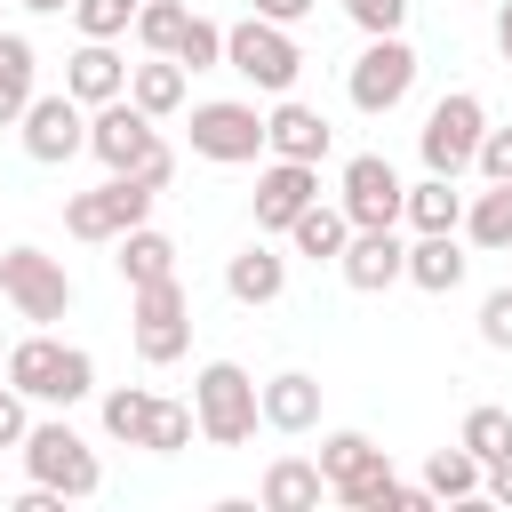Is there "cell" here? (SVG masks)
<instances>
[{
	"label": "cell",
	"mask_w": 512,
	"mask_h": 512,
	"mask_svg": "<svg viewBox=\"0 0 512 512\" xmlns=\"http://www.w3.org/2000/svg\"><path fill=\"white\" fill-rule=\"evenodd\" d=\"M480 344L512 352V288H488V296H480Z\"/></svg>",
	"instance_id": "8d00e7d4"
},
{
	"label": "cell",
	"mask_w": 512,
	"mask_h": 512,
	"mask_svg": "<svg viewBox=\"0 0 512 512\" xmlns=\"http://www.w3.org/2000/svg\"><path fill=\"white\" fill-rule=\"evenodd\" d=\"M344 16L376 40V32H400V16H408V0H344Z\"/></svg>",
	"instance_id": "74e56055"
},
{
	"label": "cell",
	"mask_w": 512,
	"mask_h": 512,
	"mask_svg": "<svg viewBox=\"0 0 512 512\" xmlns=\"http://www.w3.org/2000/svg\"><path fill=\"white\" fill-rule=\"evenodd\" d=\"M16 128H24V152H32L40 168H56V160L88 152V104H80L72 88H56V96H32Z\"/></svg>",
	"instance_id": "8fae6325"
},
{
	"label": "cell",
	"mask_w": 512,
	"mask_h": 512,
	"mask_svg": "<svg viewBox=\"0 0 512 512\" xmlns=\"http://www.w3.org/2000/svg\"><path fill=\"white\" fill-rule=\"evenodd\" d=\"M368 456H376V440H368V432H328V440H320V472H328V488H336L344 472H360Z\"/></svg>",
	"instance_id": "836d02e7"
},
{
	"label": "cell",
	"mask_w": 512,
	"mask_h": 512,
	"mask_svg": "<svg viewBox=\"0 0 512 512\" xmlns=\"http://www.w3.org/2000/svg\"><path fill=\"white\" fill-rule=\"evenodd\" d=\"M184 24H192V8H176V0H144V8H136V40H144L152 56H176Z\"/></svg>",
	"instance_id": "f546056e"
},
{
	"label": "cell",
	"mask_w": 512,
	"mask_h": 512,
	"mask_svg": "<svg viewBox=\"0 0 512 512\" xmlns=\"http://www.w3.org/2000/svg\"><path fill=\"white\" fill-rule=\"evenodd\" d=\"M488 496H496V504H512V448L488 464Z\"/></svg>",
	"instance_id": "7bdbcfd3"
},
{
	"label": "cell",
	"mask_w": 512,
	"mask_h": 512,
	"mask_svg": "<svg viewBox=\"0 0 512 512\" xmlns=\"http://www.w3.org/2000/svg\"><path fill=\"white\" fill-rule=\"evenodd\" d=\"M408 224H416V232H456V224H464V192H456V176H424V184H408Z\"/></svg>",
	"instance_id": "484cf974"
},
{
	"label": "cell",
	"mask_w": 512,
	"mask_h": 512,
	"mask_svg": "<svg viewBox=\"0 0 512 512\" xmlns=\"http://www.w3.org/2000/svg\"><path fill=\"white\" fill-rule=\"evenodd\" d=\"M136 8H144V0H136Z\"/></svg>",
	"instance_id": "7dc6e473"
},
{
	"label": "cell",
	"mask_w": 512,
	"mask_h": 512,
	"mask_svg": "<svg viewBox=\"0 0 512 512\" xmlns=\"http://www.w3.org/2000/svg\"><path fill=\"white\" fill-rule=\"evenodd\" d=\"M456 440H464L480 464H496V456L512 448V408H488V400H480V408L464 416V432H456Z\"/></svg>",
	"instance_id": "1f68e13d"
},
{
	"label": "cell",
	"mask_w": 512,
	"mask_h": 512,
	"mask_svg": "<svg viewBox=\"0 0 512 512\" xmlns=\"http://www.w3.org/2000/svg\"><path fill=\"white\" fill-rule=\"evenodd\" d=\"M256 16H272V24H296V16H312V0H256Z\"/></svg>",
	"instance_id": "b9f144b4"
},
{
	"label": "cell",
	"mask_w": 512,
	"mask_h": 512,
	"mask_svg": "<svg viewBox=\"0 0 512 512\" xmlns=\"http://www.w3.org/2000/svg\"><path fill=\"white\" fill-rule=\"evenodd\" d=\"M264 424H272V432H312V424H320V384H312L304 368L272 376V384H264Z\"/></svg>",
	"instance_id": "ffe728a7"
},
{
	"label": "cell",
	"mask_w": 512,
	"mask_h": 512,
	"mask_svg": "<svg viewBox=\"0 0 512 512\" xmlns=\"http://www.w3.org/2000/svg\"><path fill=\"white\" fill-rule=\"evenodd\" d=\"M152 408H160V400H152V392H136V384H128V392H104V432H112V440H128V448H144Z\"/></svg>",
	"instance_id": "4dcf8cb0"
},
{
	"label": "cell",
	"mask_w": 512,
	"mask_h": 512,
	"mask_svg": "<svg viewBox=\"0 0 512 512\" xmlns=\"http://www.w3.org/2000/svg\"><path fill=\"white\" fill-rule=\"evenodd\" d=\"M24 432H32L24 392H16V384H0V448H24Z\"/></svg>",
	"instance_id": "ab89813d"
},
{
	"label": "cell",
	"mask_w": 512,
	"mask_h": 512,
	"mask_svg": "<svg viewBox=\"0 0 512 512\" xmlns=\"http://www.w3.org/2000/svg\"><path fill=\"white\" fill-rule=\"evenodd\" d=\"M64 88H72L80 104H112V96H128V64L112 56V40H80V48H72Z\"/></svg>",
	"instance_id": "ac0fdd59"
},
{
	"label": "cell",
	"mask_w": 512,
	"mask_h": 512,
	"mask_svg": "<svg viewBox=\"0 0 512 512\" xmlns=\"http://www.w3.org/2000/svg\"><path fill=\"white\" fill-rule=\"evenodd\" d=\"M24 464H32V480H48L56 496H96V488H104V464H96V448H88L72 424H32V432H24Z\"/></svg>",
	"instance_id": "8992f818"
},
{
	"label": "cell",
	"mask_w": 512,
	"mask_h": 512,
	"mask_svg": "<svg viewBox=\"0 0 512 512\" xmlns=\"http://www.w3.org/2000/svg\"><path fill=\"white\" fill-rule=\"evenodd\" d=\"M176 64H192V72L224 64V32H216L208 16H192V24H184V40H176Z\"/></svg>",
	"instance_id": "d590c367"
},
{
	"label": "cell",
	"mask_w": 512,
	"mask_h": 512,
	"mask_svg": "<svg viewBox=\"0 0 512 512\" xmlns=\"http://www.w3.org/2000/svg\"><path fill=\"white\" fill-rule=\"evenodd\" d=\"M0 296H8L24 320H64V312H72V280H64V264L40 256V248H8V256H0Z\"/></svg>",
	"instance_id": "9c48e42d"
},
{
	"label": "cell",
	"mask_w": 512,
	"mask_h": 512,
	"mask_svg": "<svg viewBox=\"0 0 512 512\" xmlns=\"http://www.w3.org/2000/svg\"><path fill=\"white\" fill-rule=\"evenodd\" d=\"M336 264H344V280H352L360 296H376V288H392V280H408V248L392 240V224H384V232H352Z\"/></svg>",
	"instance_id": "2e32d148"
},
{
	"label": "cell",
	"mask_w": 512,
	"mask_h": 512,
	"mask_svg": "<svg viewBox=\"0 0 512 512\" xmlns=\"http://www.w3.org/2000/svg\"><path fill=\"white\" fill-rule=\"evenodd\" d=\"M336 496H344L352 512H424V504H432V488H408V480H392L384 448H376L360 472H344V480H336Z\"/></svg>",
	"instance_id": "9a60e30c"
},
{
	"label": "cell",
	"mask_w": 512,
	"mask_h": 512,
	"mask_svg": "<svg viewBox=\"0 0 512 512\" xmlns=\"http://www.w3.org/2000/svg\"><path fill=\"white\" fill-rule=\"evenodd\" d=\"M136 176H144V184H152V192H168V176H176V152H168V144H160V152H152V160H144V168H136Z\"/></svg>",
	"instance_id": "60d3db41"
},
{
	"label": "cell",
	"mask_w": 512,
	"mask_h": 512,
	"mask_svg": "<svg viewBox=\"0 0 512 512\" xmlns=\"http://www.w3.org/2000/svg\"><path fill=\"white\" fill-rule=\"evenodd\" d=\"M320 496H328V472L304 464V456H280V464L264 472V504H272V512H320Z\"/></svg>",
	"instance_id": "cb8c5ba5"
},
{
	"label": "cell",
	"mask_w": 512,
	"mask_h": 512,
	"mask_svg": "<svg viewBox=\"0 0 512 512\" xmlns=\"http://www.w3.org/2000/svg\"><path fill=\"white\" fill-rule=\"evenodd\" d=\"M408 280H416L424 296H448V288L464 280V248H456V232H416V248H408Z\"/></svg>",
	"instance_id": "44dd1931"
},
{
	"label": "cell",
	"mask_w": 512,
	"mask_h": 512,
	"mask_svg": "<svg viewBox=\"0 0 512 512\" xmlns=\"http://www.w3.org/2000/svg\"><path fill=\"white\" fill-rule=\"evenodd\" d=\"M152 184L144 176H104L96 192H72L64 200V232L72 240H120V232H136L144 216H152Z\"/></svg>",
	"instance_id": "5b68a950"
},
{
	"label": "cell",
	"mask_w": 512,
	"mask_h": 512,
	"mask_svg": "<svg viewBox=\"0 0 512 512\" xmlns=\"http://www.w3.org/2000/svg\"><path fill=\"white\" fill-rule=\"evenodd\" d=\"M408 88H416V48L400 32H376L360 48V64H352V104L360 112H392V104H408Z\"/></svg>",
	"instance_id": "30bf717a"
},
{
	"label": "cell",
	"mask_w": 512,
	"mask_h": 512,
	"mask_svg": "<svg viewBox=\"0 0 512 512\" xmlns=\"http://www.w3.org/2000/svg\"><path fill=\"white\" fill-rule=\"evenodd\" d=\"M32 40L24 32H0V128H16L24 120V104H32Z\"/></svg>",
	"instance_id": "d4e9b609"
},
{
	"label": "cell",
	"mask_w": 512,
	"mask_h": 512,
	"mask_svg": "<svg viewBox=\"0 0 512 512\" xmlns=\"http://www.w3.org/2000/svg\"><path fill=\"white\" fill-rule=\"evenodd\" d=\"M424 488H432V504H464V496H480V488H488V464H480L464 440H456V448H432Z\"/></svg>",
	"instance_id": "603a6c76"
},
{
	"label": "cell",
	"mask_w": 512,
	"mask_h": 512,
	"mask_svg": "<svg viewBox=\"0 0 512 512\" xmlns=\"http://www.w3.org/2000/svg\"><path fill=\"white\" fill-rule=\"evenodd\" d=\"M224 64H232L240 80H256V88H272V96H288V88H296V72H304V48L288 40V24L248 16V24H232V32H224Z\"/></svg>",
	"instance_id": "3957f363"
},
{
	"label": "cell",
	"mask_w": 512,
	"mask_h": 512,
	"mask_svg": "<svg viewBox=\"0 0 512 512\" xmlns=\"http://www.w3.org/2000/svg\"><path fill=\"white\" fill-rule=\"evenodd\" d=\"M128 96H136L152 120H168V112L184 104V64H176V56H152V64H136V72H128Z\"/></svg>",
	"instance_id": "83f0119b"
},
{
	"label": "cell",
	"mask_w": 512,
	"mask_h": 512,
	"mask_svg": "<svg viewBox=\"0 0 512 512\" xmlns=\"http://www.w3.org/2000/svg\"><path fill=\"white\" fill-rule=\"evenodd\" d=\"M0 376H8V352H0Z\"/></svg>",
	"instance_id": "bcb514c9"
},
{
	"label": "cell",
	"mask_w": 512,
	"mask_h": 512,
	"mask_svg": "<svg viewBox=\"0 0 512 512\" xmlns=\"http://www.w3.org/2000/svg\"><path fill=\"white\" fill-rule=\"evenodd\" d=\"M8 384H16L24 400L72 408V400H88V392H96V360H88L80 344H56V336H24V344H8Z\"/></svg>",
	"instance_id": "6da1fadb"
},
{
	"label": "cell",
	"mask_w": 512,
	"mask_h": 512,
	"mask_svg": "<svg viewBox=\"0 0 512 512\" xmlns=\"http://www.w3.org/2000/svg\"><path fill=\"white\" fill-rule=\"evenodd\" d=\"M192 152L232 168V160H256V152H272V144H264L256 104H192Z\"/></svg>",
	"instance_id": "4fadbf2b"
},
{
	"label": "cell",
	"mask_w": 512,
	"mask_h": 512,
	"mask_svg": "<svg viewBox=\"0 0 512 512\" xmlns=\"http://www.w3.org/2000/svg\"><path fill=\"white\" fill-rule=\"evenodd\" d=\"M464 232H472V248H512V184H488L464 208Z\"/></svg>",
	"instance_id": "f1b7e54d"
},
{
	"label": "cell",
	"mask_w": 512,
	"mask_h": 512,
	"mask_svg": "<svg viewBox=\"0 0 512 512\" xmlns=\"http://www.w3.org/2000/svg\"><path fill=\"white\" fill-rule=\"evenodd\" d=\"M328 136H336V128H328L312 104H296V96L264 112V144H272V160H328Z\"/></svg>",
	"instance_id": "e0dca14e"
},
{
	"label": "cell",
	"mask_w": 512,
	"mask_h": 512,
	"mask_svg": "<svg viewBox=\"0 0 512 512\" xmlns=\"http://www.w3.org/2000/svg\"><path fill=\"white\" fill-rule=\"evenodd\" d=\"M480 136H488V112H480V96L472 88H448L432 112H424V168L432 176H464L472 160H480Z\"/></svg>",
	"instance_id": "277c9868"
},
{
	"label": "cell",
	"mask_w": 512,
	"mask_h": 512,
	"mask_svg": "<svg viewBox=\"0 0 512 512\" xmlns=\"http://www.w3.org/2000/svg\"><path fill=\"white\" fill-rule=\"evenodd\" d=\"M192 416H200V432H208L216 448H240V440L256 432V416H264V384H256L240 360H208L200 384H192Z\"/></svg>",
	"instance_id": "7a4b0ae2"
},
{
	"label": "cell",
	"mask_w": 512,
	"mask_h": 512,
	"mask_svg": "<svg viewBox=\"0 0 512 512\" xmlns=\"http://www.w3.org/2000/svg\"><path fill=\"white\" fill-rule=\"evenodd\" d=\"M224 288H232V304H272V296L288 288V264L256 240V248H240V256L224 264Z\"/></svg>",
	"instance_id": "7402d4cb"
},
{
	"label": "cell",
	"mask_w": 512,
	"mask_h": 512,
	"mask_svg": "<svg viewBox=\"0 0 512 512\" xmlns=\"http://www.w3.org/2000/svg\"><path fill=\"white\" fill-rule=\"evenodd\" d=\"M288 240H296V256H312V264H320V256H344V240H352L344 200H336V208H320V200H312V208L288 224Z\"/></svg>",
	"instance_id": "4316f807"
},
{
	"label": "cell",
	"mask_w": 512,
	"mask_h": 512,
	"mask_svg": "<svg viewBox=\"0 0 512 512\" xmlns=\"http://www.w3.org/2000/svg\"><path fill=\"white\" fill-rule=\"evenodd\" d=\"M192 424H200V416H192L184 400H160L152 424H144V448H152V456H176V448H192Z\"/></svg>",
	"instance_id": "d6a6232c"
},
{
	"label": "cell",
	"mask_w": 512,
	"mask_h": 512,
	"mask_svg": "<svg viewBox=\"0 0 512 512\" xmlns=\"http://www.w3.org/2000/svg\"><path fill=\"white\" fill-rule=\"evenodd\" d=\"M480 176L488 184H512V128H488L480 136Z\"/></svg>",
	"instance_id": "f35d334b"
},
{
	"label": "cell",
	"mask_w": 512,
	"mask_h": 512,
	"mask_svg": "<svg viewBox=\"0 0 512 512\" xmlns=\"http://www.w3.org/2000/svg\"><path fill=\"white\" fill-rule=\"evenodd\" d=\"M312 200H320V160H272L256 176V224L264 232H288Z\"/></svg>",
	"instance_id": "5bb4252c"
},
{
	"label": "cell",
	"mask_w": 512,
	"mask_h": 512,
	"mask_svg": "<svg viewBox=\"0 0 512 512\" xmlns=\"http://www.w3.org/2000/svg\"><path fill=\"white\" fill-rule=\"evenodd\" d=\"M344 216H352V232H384V224L408 216V184H400V168L384 152H352L344 160Z\"/></svg>",
	"instance_id": "52a82bcc"
},
{
	"label": "cell",
	"mask_w": 512,
	"mask_h": 512,
	"mask_svg": "<svg viewBox=\"0 0 512 512\" xmlns=\"http://www.w3.org/2000/svg\"><path fill=\"white\" fill-rule=\"evenodd\" d=\"M72 16H80V40H120L136 0H72Z\"/></svg>",
	"instance_id": "e575fe53"
},
{
	"label": "cell",
	"mask_w": 512,
	"mask_h": 512,
	"mask_svg": "<svg viewBox=\"0 0 512 512\" xmlns=\"http://www.w3.org/2000/svg\"><path fill=\"white\" fill-rule=\"evenodd\" d=\"M128 296H136V352H144L152 368L184 360V344H192V304H184V288H176V280H152V288H128Z\"/></svg>",
	"instance_id": "7c38bea8"
},
{
	"label": "cell",
	"mask_w": 512,
	"mask_h": 512,
	"mask_svg": "<svg viewBox=\"0 0 512 512\" xmlns=\"http://www.w3.org/2000/svg\"><path fill=\"white\" fill-rule=\"evenodd\" d=\"M88 152H96L112 176H136V168L160 152V136H152V112H144L136 96H112V104H96V120H88Z\"/></svg>",
	"instance_id": "ba28073f"
},
{
	"label": "cell",
	"mask_w": 512,
	"mask_h": 512,
	"mask_svg": "<svg viewBox=\"0 0 512 512\" xmlns=\"http://www.w3.org/2000/svg\"><path fill=\"white\" fill-rule=\"evenodd\" d=\"M496 48H504V64H512V0L496 8Z\"/></svg>",
	"instance_id": "ee69618b"
},
{
	"label": "cell",
	"mask_w": 512,
	"mask_h": 512,
	"mask_svg": "<svg viewBox=\"0 0 512 512\" xmlns=\"http://www.w3.org/2000/svg\"><path fill=\"white\" fill-rule=\"evenodd\" d=\"M112 248H120L112 264H120V280H128V288H152V280H176V240H168V232H152V224H136V232H120Z\"/></svg>",
	"instance_id": "d6986e66"
},
{
	"label": "cell",
	"mask_w": 512,
	"mask_h": 512,
	"mask_svg": "<svg viewBox=\"0 0 512 512\" xmlns=\"http://www.w3.org/2000/svg\"><path fill=\"white\" fill-rule=\"evenodd\" d=\"M24 8H40V16H56V8H72V0H24Z\"/></svg>",
	"instance_id": "f6af8a7d"
}]
</instances>
